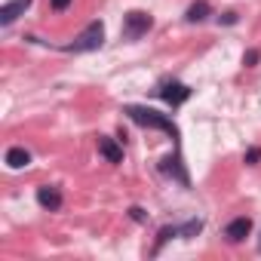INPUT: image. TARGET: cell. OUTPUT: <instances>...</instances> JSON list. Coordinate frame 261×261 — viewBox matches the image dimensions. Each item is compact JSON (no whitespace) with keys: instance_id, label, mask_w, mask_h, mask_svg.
<instances>
[{"instance_id":"cell-1","label":"cell","mask_w":261,"mask_h":261,"mask_svg":"<svg viewBox=\"0 0 261 261\" xmlns=\"http://www.w3.org/2000/svg\"><path fill=\"white\" fill-rule=\"evenodd\" d=\"M123 114L133 120V123L145 126V129H157V133H166L175 145H178V139H181V133H178V126L172 123V117H169V114H160V111H154V108H148V105H126Z\"/></svg>"},{"instance_id":"cell-2","label":"cell","mask_w":261,"mask_h":261,"mask_svg":"<svg viewBox=\"0 0 261 261\" xmlns=\"http://www.w3.org/2000/svg\"><path fill=\"white\" fill-rule=\"evenodd\" d=\"M101 43H105V22L95 19V22H89V25L74 37V43L65 46V53H74V56H80V53H95V49H101Z\"/></svg>"},{"instance_id":"cell-3","label":"cell","mask_w":261,"mask_h":261,"mask_svg":"<svg viewBox=\"0 0 261 261\" xmlns=\"http://www.w3.org/2000/svg\"><path fill=\"white\" fill-rule=\"evenodd\" d=\"M151 28H154V19L145 10H129L123 16V37L126 40H142Z\"/></svg>"},{"instance_id":"cell-4","label":"cell","mask_w":261,"mask_h":261,"mask_svg":"<svg viewBox=\"0 0 261 261\" xmlns=\"http://www.w3.org/2000/svg\"><path fill=\"white\" fill-rule=\"evenodd\" d=\"M157 95H160L169 108H181V105L194 95V89H191L188 83H181V80H163V83L157 86Z\"/></svg>"},{"instance_id":"cell-5","label":"cell","mask_w":261,"mask_h":261,"mask_svg":"<svg viewBox=\"0 0 261 261\" xmlns=\"http://www.w3.org/2000/svg\"><path fill=\"white\" fill-rule=\"evenodd\" d=\"M37 206H40L43 212H59V209L65 206L62 188H56V185H40V188H37Z\"/></svg>"},{"instance_id":"cell-6","label":"cell","mask_w":261,"mask_h":261,"mask_svg":"<svg viewBox=\"0 0 261 261\" xmlns=\"http://www.w3.org/2000/svg\"><path fill=\"white\" fill-rule=\"evenodd\" d=\"M160 172H163L166 178H172V181H178L181 188H191V178H188V169H185V163H181V157H178V154H172V157H163V160H160Z\"/></svg>"},{"instance_id":"cell-7","label":"cell","mask_w":261,"mask_h":261,"mask_svg":"<svg viewBox=\"0 0 261 261\" xmlns=\"http://www.w3.org/2000/svg\"><path fill=\"white\" fill-rule=\"evenodd\" d=\"M249 233H252V218L249 215H237L224 224V240L227 243H243Z\"/></svg>"},{"instance_id":"cell-8","label":"cell","mask_w":261,"mask_h":261,"mask_svg":"<svg viewBox=\"0 0 261 261\" xmlns=\"http://www.w3.org/2000/svg\"><path fill=\"white\" fill-rule=\"evenodd\" d=\"M31 4H34V0H7V4L0 7V25L10 28L19 16H25V13L31 10Z\"/></svg>"},{"instance_id":"cell-9","label":"cell","mask_w":261,"mask_h":261,"mask_svg":"<svg viewBox=\"0 0 261 261\" xmlns=\"http://www.w3.org/2000/svg\"><path fill=\"white\" fill-rule=\"evenodd\" d=\"M98 154L108 160V163H123V145L117 142V139H111V136H98Z\"/></svg>"},{"instance_id":"cell-10","label":"cell","mask_w":261,"mask_h":261,"mask_svg":"<svg viewBox=\"0 0 261 261\" xmlns=\"http://www.w3.org/2000/svg\"><path fill=\"white\" fill-rule=\"evenodd\" d=\"M209 16H212L209 0H194V4L185 10V22H188V25H203Z\"/></svg>"},{"instance_id":"cell-11","label":"cell","mask_w":261,"mask_h":261,"mask_svg":"<svg viewBox=\"0 0 261 261\" xmlns=\"http://www.w3.org/2000/svg\"><path fill=\"white\" fill-rule=\"evenodd\" d=\"M7 166L10 169H25V166H31V151L28 148H22V145H13L10 151H7Z\"/></svg>"},{"instance_id":"cell-12","label":"cell","mask_w":261,"mask_h":261,"mask_svg":"<svg viewBox=\"0 0 261 261\" xmlns=\"http://www.w3.org/2000/svg\"><path fill=\"white\" fill-rule=\"evenodd\" d=\"M203 230V218H188L178 224V240H194Z\"/></svg>"},{"instance_id":"cell-13","label":"cell","mask_w":261,"mask_h":261,"mask_svg":"<svg viewBox=\"0 0 261 261\" xmlns=\"http://www.w3.org/2000/svg\"><path fill=\"white\" fill-rule=\"evenodd\" d=\"M172 237H178V224H166V227H160V233H157V243H154V255L172 240Z\"/></svg>"},{"instance_id":"cell-14","label":"cell","mask_w":261,"mask_h":261,"mask_svg":"<svg viewBox=\"0 0 261 261\" xmlns=\"http://www.w3.org/2000/svg\"><path fill=\"white\" fill-rule=\"evenodd\" d=\"M243 160H246L249 166H258V163H261V148H258V145L246 148V157H243Z\"/></svg>"},{"instance_id":"cell-15","label":"cell","mask_w":261,"mask_h":261,"mask_svg":"<svg viewBox=\"0 0 261 261\" xmlns=\"http://www.w3.org/2000/svg\"><path fill=\"white\" fill-rule=\"evenodd\" d=\"M258 62H261V49H249V53L243 56V65H246V68H255Z\"/></svg>"},{"instance_id":"cell-16","label":"cell","mask_w":261,"mask_h":261,"mask_svg":"<svg viewBox=\"0 0 261 261\" xmlns=\"http://www.w3.org/2000/svg\"><path fill=\"white\" fill-rule=\"evenodd\" d=\"M237 22H240V16H237L233 10H227V13L218 16V25H237Z\"/></svg>"},{"instance_id":"cell-17","label":"cell","mask_w":261,"mask_h":261,"mask_svg":"<svg viewBox=\"0 0 261 261\" xmlns=\"http://www.w3.org/2000/svg\"><path fill=\"white\" fill-rule=\"evenodd\" d=\"M71 4H74V0H49V10H53V13H65Z\"/></svg>"},{"instance_id":"cell-18","label":"cell","mask_w":261,"mask_h":261,"mask_svg":"<svg viewBox=\"0 0 261 261\" xmlns=\"http://www.w3.org/2000/svg\"><path fill=\"white\" fill-rule=\"evenodd\" d=\"M129 215H133V221H139V224H142V221H148V215H145V209H142V206H133V209H129Z\"/></svg>"},{"instance_id":"cell-19","label":"cell","mask_w":261,"mask_h":261,"mask_svg":"<svg viewBox=\"0 0 261 261\" xmlns=\"http://www.w3.org/2000/svg\"><path fill=\"white\" fill-rule=\"evenodd\" d=\"M258 252H261V237H258Z\"/></svg>"}]
</instances>
